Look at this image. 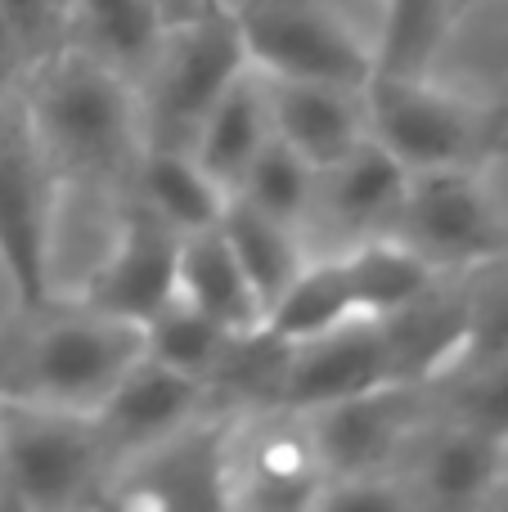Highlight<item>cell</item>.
Listing matches in <instances>:
<instances>
[{
	"instance_id": "obj_15",
	"label": "cell",
	"mask_w": 508,
	"mask_h": 512,
	"mask_svg": "<svg viewBox=\"0 0 508 512\" xmlns=\"http://www.w3.org/2000/svg\"><path fill=\"white\" fill-rule=\"evenodd\" d=\"M207 391L212 387L203 378H194V373H180L171 364L153 360V355H140L126 369V378L108 391L104 405L95 409L104 441L113 450V463L189 427L198 418V409H203Z\"/></svg>"
},
{
	"instance_id": "obj_22",
	"label": "cell",
	"mask_w": 508,
	"mask_h": 512,
	"mask_svg": "<svg viewBox=\"0 0 508 512\" xmlns=\"http://www.w3.org/2000/svg\"><path fill=\"white\" fill-rule=\"evenodd\" d=\"M162 36L167 18L158 0H72V41L113 63L135 86L158 54Z\"/></svg>"
},
{
	"instance_id": "obj_3",
	"label": "cell",
	"mask_w": 508,
	"mask_h": 512,
	"mask_svg": "<svg viewBox=\"0 0 508 512\" xmlns=\"http://www.w3.org/2000/svg\"><path fill=\"white\" fill-rule=\"evenodd\" d=\"M113 450L86 409L0 396V486L9 504L72 508L104 486Z\"/></svg>"
},
{
	"instance_id": "obj_10",
	"label": "cell",
	"mask_w": 508,
	"mask_h": 512,
	"mask_svg": "<svg viewBox=\"0 0 508 512\" xmlns=\"http://www.w3.org/2000/svg\"><path fill=\"white\" fill-rule=\"evenodd\" d=\"M284 346H288L284 369H279L270 405L315 409L374 387L410 382L401 360V342H396V328L387 315L351 319V324H338L320 337L284 342Z\"/></svg>"
},
{
	"instance_id": "obj_29",
	"label": "cell",
	"mask_w": 508,
	"mask_h": 512,
	"mask_svg": "<svg viewBox=\"0 0 508 512\" xmlns=\"http://www.w3.org/2000/svg\"><path fill=\"white\" fill-rule=\"evenodd\" d=\"M212 5H221V0H158V9H162V18H167V27L185 23V18L203 14V9H212Z\"/></svg>"
},
{
	"instance_id": "obj_21",
	"label": "cell",
	"mask_w": 508,
	"mask_h": 512,
	"mask_svg": "<svg viewBox=\"0 0 508 512\" xmlns=\"http://www.w3.org/2000/svg\"><path fill=\"white\" fill-rule=\"evenodd\" d=\"M216 225H221L234 261L248 274L261 310L270 315V306L284 297V288L297 279V270H302L306 256H311L302 248V230L270 212H261V207L243 203V198H225V212ZM261 324H266V319H261Z\"/></svg>"
},
{
	"instance_id": "obj_23",
	"label": "cell",
	"mask_w": 508,
	"mask_h": 512,
	"mask_svg": "<svg viewBox=\"0 0 508 512\" xmlns=\"http://www.w3.org/2000/svg\"><path fill=\"white\" fill-rule=\"evenodd\" d=\"M239 333H230L225 324H216L212 315H203L198 306H189L185 297H171L158 315L144 324V355L171 364L180 373H194L212 387V373L221 369L225 351Z\"/></svg>"
},
{
	"instance_id": "obj_27",
	"label": "cell",
	"mask_w": 508,
	"mask_h": 512,
	"mask_svg": "<svg viewBox=\"0 0 508 512\" xmlns=\"http://www.w3.org/2000/svg\"><path fill=\"white\" fill-rule=\"evenodd\" d=\"M0 23L18 41L27 72L72 41V0H0Z\"/></svg>"
},
{
	"instance_id": "obj_24",
	"label": "cell",
	"mask_w": 508,
	"mask_h": 512,
	"mask_svg": "<svg viewBox=\"0 0 508 512\" xmlns=\"http://www.w3.org/2000/svg\"><path fill=\"white\" fill-rule=\"evenodd\" d=\"M315 185H320V171L302 153L288 149L279 135H270L266 149L248 162V171H243V180L234 185L230 198H243V203L261 207V212L302 230L315 212Z\"/></svg>"
},
{
	"instance_id": "obj_9",
	"label": "cell",
	"mask_w": 508,
	"mask_h": 512,
	"mask_svg": "<svg viewBox=\"0 0 508 512\" xmlns=\"http://www.w3.org/2000/svg\"><path fill=\"white\" fill-rule=\"evenodd\" d=\"M324 463L302 409L266 405L225 432V508H315Z\"/></svg>"
},
{
	"instance_id": "obj_19",
	"label": "cell",
	"mask_w": 508,
	"mask_h": 512,
	"mask_svg": "<svg viewBox=\"0 0 508 512\" xmlns=\"http://www.w3.org/2000/svg\"><path fill=\"white\" fill-rule=\"evenodd\" d=\"M176 297L212 315L230 333H257L266 310H261L257 292H252L243 265L234 261L230 243H225L221 225L180 234V256H176Z\"/></svg>"
},
{
	"instance_id": "obj_13",
	"label": "cell",
	"mask_w": 508,
	"mask_h": 512,
	"mask_svg": "<svg viewBox=\"0 0 508 512\" xmlns=\"http://www.w3.org/2000/svg\"><path fill=\"white\" fill-rule=\"evenodd\" d=\"M176 256H180V230H171L140 198L126 194V207L113 230V248L95 265L81 301L144 328L176 297Z\"/></svg>"
},
{
	"instance_id": "obj_5",
	"label": "cell",
	"mask_w": 508,
	"mask_h": 512,
	"mask_svg": "<svg viewBox=\"0 0 508 512\" xmlns=\"http://www.w3.org/2000/svg\"><path fill=\"white\" fill-rule=\"evenodd\" d=\"M365 131L405 171H441L477 167L495 140V117L432 86L428 72H374L365 81Z\"/></svg>"
},
{
	"instance_id": "obj_7",
	"label": "cell",
	"mask_w": 508,
	"mask_h": 512,
	"mask_svg": "<svg viewBox=\"0 0 508 512\" xmlns=\"http://www.w3.org/2000/svg\"><path fill=\"white\" fill-rule=\"evenodd\" d=\"M248 63L266 77H306L365 86L374 77V50L324 0H243L234 9Z\"/></svg>"
},
{
	"instance_id": "obj_26",
	"label": "cell",
	"mask_w": 508,
	"mask_h": 512,
	"mask_svg": "<svg viewBox=\"0 0 508 512\" xmlns=\"http://www.w3.org/2000/svg\"><path fill=\"white\" fill-rule=\"evenodd\" d=\"M446 418L508 441V355L459 364L446 373Z\"/></svg>"
},
{
	"instance_id": "obj_28",
	"label": "cell",
	"mask_w": 508,
	"mask_h": 512,
	"mask_svg": "<svg viewBox=\"0 0 508 512\" xmlns=\"http://www.w3.org/2000/svg\"><path fill=\"white\" fill-rule=\"evenodd\" d=\"M495 270L500 274L482 292H473V333H468V351L459 364L508 355V261H500Z\"/></svg>"
},
{
	"instance_id": "obj_12",
	"label": "cell",
	"mask_w": 508,
	"mask_h": 512,
	"mask_svg": "<svg viewBox=\"0 0 508 512\" xmlns=\"http://www.w3.org/2000/svg\"><path fill=\"white\" fill-rule=\"evenodd\" d=\"M225 432L230 427L194 418L126 454L108 468L104 499L122 508H225Z\"/></svg>"
},
{
	"instance_id": "obj_17",
	"label": "cell",
	"mask_w": 508,
	"mask_h": 512,
	"mask_svg": "<svg viewBox=\"0 0 508 512\" xmlns=\"http://www.w3.org/2000/svg\"><path fill=\"white\" fill-rule=\"evenodd\" d=\"M405 185H410V171L383 144L365 135L347 158H338L329 171H320L315 212H324L333 225H342L351 234V243L374 239V234L392 230Z\"/></svg>"
},
{
	"instance_id": "obj_14",
	"label": "cell",
	"mask_w": 508,
	"mask_h": 512,
	"mask_svg": "<svg viewBox=\"0 0 508 512\" xmlns=\"http://www.w3.org/2000/svg\"><path fill=\"white\" fill-rule=\"evenodd\" d=\"M396 477L405 481L414 504H486L508 481V441L455 423V418H441L437 427L419 423L396 463Z\"/></svg>"
},
{
	"instance_id": "obj_11",
	"label": "cell",
	"mask_w": 508,
	"mask_h": 512,
	"mask_svg": "<svg viewBox=\"0 0 508 512\" xmlns=\"http://www.w3.org/2000/svg\"><path fill=\"white\" fill-rule=\"evenodd\" d=\"M423 391L428 387H419V382H392V387L360 391V396L333 400V405L302 409L311 418L324 477L338 481L369 477V472H396L405 445L423 423Z\"/></svg>"
},
{
	"instance_id": "obj_20",
	"label": "cell",
	"mask_w": 508,
	"mask_h": 512,
	"mask_svg": "<svg viewBox=\"0 0 508 512\" xmlns=\"http://www.w3.org/2000/svg\"><path fill=\"white\" fill-rule=\"evenodd\" d=\"M126 189H131V198H140L153 216H162V221L180 234L216 225L225 212V198H230L198 167L194 153L171 149V144H144Z\"/></svg>"
},
{
	"instance_id": "obj_1",
	"label": "cell",
	"mask_w": 508,
	"mask_h": 512,
	"mask_svg": "<svg viewBox=\"0 0 508 512\" xmlns=\"http://www.w3.org/2000/svg\"><path fill=\"white\" fill-rule=\"evenodd\" d=\"M23 113L59 185H131L144 153V117L135 81L113 63L81 50L77 41L59 45L27 72Z\"/></svg>"
},
{
	"instance_id": "obj_2",
	"label": "cell",
	"mask_w": 508,
	"mask_h": 512,
	"mask_svg": "<svg viewBox=\"0 0 508 512\" xmlns=\"http://www.w3.org/2000/svg\"><path fill=\"white\" fill-rule=\"evenodd\" d=\"M32 315H41V324L0 373V396L95 414L108 400V391L126 378V369L144 355L140 324L104 315L86 301L63 310L41 306Z\"/></svg>"
},
{
	"instance_id": "obj_4",
	"label": "cell",
	"mask_w": 508,
	"mask_h": 512,
	"mask_svg": "<svg viewBox=\"0 0 508 512\" xmlns=\"http://www.w3.org/2000/svg\"><path fill=\"white\" fill-rule=\"evenodd\" d=\"M243 68H248V50L239 36V18L225 0L167 27L158 54L135 86L140 90L144 144L189 149L203 117L212 113V104L230 90V81Z\"/></svg>"
},
{
	"instance_id": "obj_16",
	"label": "cell",
	"mask_w": 508,
	"mask_h": 512,
	"mask_svg": "<svg viewBox=\"0 0 508 512\" xmlns=\"http://www.w3.org/2000/svg\"><path fill=\"white\" fill-rule=\"evenodd\" d=\"M270 131L302 153L315 171H329L365 140V86H338V81L306 77H266Z\"/></svg>"
},
{
	"instance_id": "obj_8",
	"label": "cell",
	"mask_w": 508,
	"mask_h": 512,
	"mask_svg": "<svg viewBox=\"0 0 508 512\" xmlns=\"http://www.w3.org/2000/svg\"><path fill=\"white\" fill-rule=\"evenodd\" d=\"M54 185L59 180L36 149L27 113L0 99V265L27 310L54 301Z\"/></svg>"
},
{
	"instance_id": "obj_6",
	"label": "cell",
	"mask_w": 508,
	"mask_h": 512,
	"mask_svg": "<svg viewBox=\"0 0 508 512\" xmlns=\"http://www.w3.org/2000/svg\"><path fill=\"white\" fill-rule=\"evenodd\" d=\"M387 234L419 252L446 279L495 270L508 261V225L495 212L477 167L410 171V185Z\"/></svg>"
},
{
	"instance_id": "obj_25",
	"label": "cell",
	"mask_w": 508,
	"mask_h": 512,
	"mask_svg": "<svg viewBox=\"0 0 508 512\" xmlns=\"http://www.w3.org/2000/svg\"><path fill=\"white\" fill-rule=\"evenodd\" d=\"M455 0H383V32L374 45V72H428Z\"/></svg>"
},
{
	"instance_id": "obj_18",
	"label": "cell",
	"mask_w": 508,
	"mask_h": 512,
	"mask_svg": "<svg viewBox=\"0 0 508 512\" xmlns=\"http://www.w3.org/2000/svg\"><path fill=\"white\" fill-rule=\"evenodd\" d=\"M270 135L275 131H270L266 81H261V72L248 63V68L230 81V90L212 104V113L203 117V126H198L194 140H189V153H194L198 167H203L225 194H234V185L243 180L248 162L266 149Z\"/></svg>"
}]
</instances>
